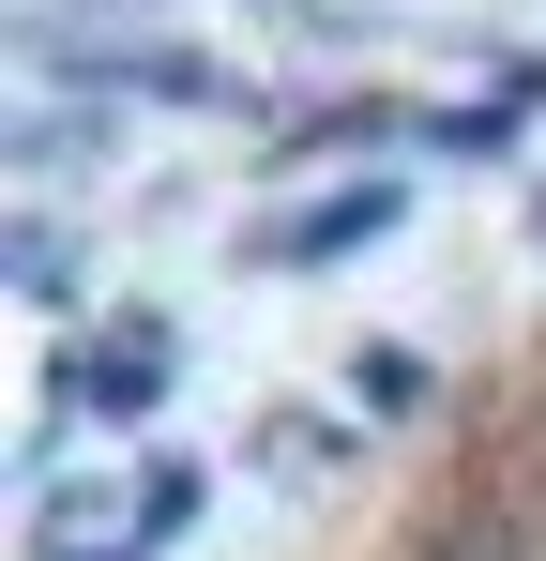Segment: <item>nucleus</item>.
<instances>
[{
  "mask_svg": "<svg viewBox=\"0 0 546 561\" xmlns=\"http://www.w3.org/2000/svg\"><path fill=\"white\" fill-rule=\"evenodd\" d=\"M350 394H364V410H410V394H425V365H410V350H364Z\"/></svg>",
  "mask_w": 546,
  "mask_h": 561,
  "instance_id": "nucleus-1",
  "label": "nucleus"
}]
</instances>
